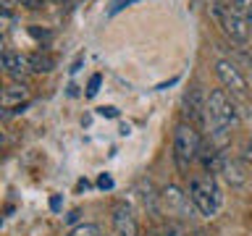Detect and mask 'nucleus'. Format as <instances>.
<instances>
[{
	"label": "nucleus",
	"instance_id": "obj_28",
	"mask_svg": "<svg viewBox=\"0 0 252 236\" xmlns=\"http://www.w3.org/2000/svg\"><path fill=\"white\" fill-rule=\"evenodd\" d=\"M145 236H163V234H160V228H150Z\"/></svg>",
	"mask_w": 252,
	"mask_h": 236
},
{
	"label": "nucleus",
	"instance_id": "obj_18",
	"mask_svg": "<svg viewBox=\"0 0 252 236\" xmlns=\"http://www.w3.org/2000/svg\"><path fill=\"white\" fill-rule=\"evenodd\" d=\"M100 84H102V76L100 74H92L90 82H87V97H94L100 92Z\"/></svg>",
	"mask_w": 252,
	"mask_h": 236
},
{
	"label": "nucleus",
	"instance_id": "obj_1",
	"mask_svg": "<svg viewBox=\"0 0 252 236\" xmlns=\"http://www.w3.org/2000/svg\"><path fill=\"white\" fill-rule=\"evenodd\" d=\"M200 145H202L200 129H197L194 123H189V121L176 123V129H173V160H176V168L184 173V176H187L192 160H197Z\"/></svg>",
	"mask_w": 252,
	"mask_h": 236
},
{
	"label": "nucleus",
	"instance_id": "obj_10",
	"mask_svg": "<svg viewBox=\"0 0 252 236\" xmlns=\"http://www.w3.org/2000/svg\"><path fill=\"white\" fill-rule=\"evenodd\" d=\"M29 102V87L21 82H13L3 89V110H24Z\"/></svg>",
	"mask_w": 252,
	"mask_h": 236
},
{
	"label": "nucleus",
	"instance_id": "obj_26",
	"mask_svg": "<svg viewBox=\"0 0 252 236\" xmlns=\"http://www.w3.org/2000/svg\"><path fill=\"white\" fill-rule=\"evenodd\" d=\"M87 189H90V181H87V178H82V181L76 184V192H87Z\"/></svg>",
	"mask_w": 252,
	"mask_h": 236
},
{
	"label": "nucleus",
	"instance_id": "obj_20",
	"mask_svg": "<svg viewBox=\"0 0 252 236\" xmlns=\"http://www.w3.org/2000/svg\"><path fill=\"white\" fill-rule=\"evenodd\" d=\"M97 116H102V118H118V108L102 105V108H97Z\"/></svg>",
	"mask_w": 252,
	"mask_h": 236
},
{
	"label": "nucleus",
	"instance_id": "obj_21",
	"mask_svg": "<svg viewBox=\"0 0 252 236\" xmlns=\"http://www.w3.org/2000/svg\"><path fill=\"white\" fill-rule=\"evenodd\" d=\"M19 5L29 8V11H39V8L45 5V0H19Z\"/></svg>",
	"mask_w": 252,
	"mask_h": 236
},
{
	"label": "nucleus",
	"instance_id": "obj_31",
	"mask_svg": "<svg viewBox=\"0 0 252 236\" xmlns=\"http://www.w3.org/2000/svg\"><path fill=\"white\" fill-rule=\"evenodd\" d=\"M250 218H252V212H250Z\"/></svg>",
	"mask_w": 252,
	"mask_h": 236
},
{
	"label": "nucleus",
	"instance_id": "obj_22",
	"mask_svg": "<svg viewBox=\"0 0 252 236\" xmlns=\"http://www.w3.org/2000/svg\"><path fill=\"white\" fill-rule=\"evenodd\" d=\"M29 34L37 37V39H50V31H47V29H39V27H29Z\"/></svg>",
	"mask_w": 252,
	"mask_h": 236
},
{
	"label": "nucleus",
	"instance_id": "obj_9",
	"mask_svg": "<svg viewBox=\"0 0 252 236\" xmlns=\"http://www.w3.org/2000/svg\"><path fill=\"white\" fill-rule=\"evenodd\" d=\"M3 68H5V74H8V76L16 79V82H21V84H24V79L32 74V71H29L27 55L13 53V50H3Z\"/></svg>",
	"mask_w": 252,
	"mask_h": 236
},
{
	"label": "nucleus",
	"instance_id": "obj_17",
	"mask_svg": "<svg viewBox=\"0 0 252 236\" xmlns=\"http://www.w3.org/2000/svg\"><path fill=\"white\" fill-rule=\"evenodd\" d=\"M239 160L244 163V168H247V173L252 176V142H247V145L242 147V152H239Z\"/></svg>",
	"mask_w": 252,
	"mask_h": 236
},
{
	"label": "nucleus",
	"instance_id": "obj_6",
	"mask_svg": "<svg viewBox=\"0 0 252 236\" xmlns=\"http://www.w3.org/2000/svg\"><path fill=\"white\" fill-rule=\"evenodd\" d=\"M184 116L189 123H194L197 129H205L208 126V97L202 94L200 87H189V92L184 94Z\"/></svg>",
	"mask_w": 252,
	"mask_h": 236
},
{
	"label": "nucleus",
	"instance_id": "obj_23",
	"mask_svg": "<svg viewBox=\"0 0 252 236\" xmlns=\"http://www.w3.org/2000/svg\"><path fill=\"white\" fill-rule=\"evenodd\" d=\"M97 186L100 189H113V178H110L108 173H102V176L97 178Z\"/></svg>",
	"mask_w": 252,
	"mask_h": 236
},
{
	"label": "nucleus",
	"instance_id": "obj_4",
	"mask_svg": "<svg viewBox=\"0 0 252 236\" xmlns=\"http://www.w3.org/2000/svg\"><path fill=\"white\" fill-rule=\"evenodd\" d=\"M216 76L220 79L223 89H228L231 94H239V97H247L250 84H247V79H244V74L239 71V66H236L234 60H228V58L216 60Z\"/></svg>",
	"mask_w": 252,
	"mask_h": 236
},
{
	"label": "nucleus",
	"instance_id": "obj_19",
	"mask_svg": "<svg viewBox=\"0 0 252 236\" xmlns=\"http://www.w3.org/2000/svg\"><path fill=\"white\" fill-rule=\"evenodd\" d=\"M129 3H137V0H113V3H110V8H108V16H116L118 11H124Z\"/></svg>",
	"mask_w": 252,
	"mask_h": 236
},
{
	"label": "nucleus",
	"instance_id": "obj_27",
	"mask_svg": "<svg viewBox=\"0 0 252 236\" xmlns=\"http://www.w3.org/2000/svg\"><path fill=\"white\" fill-rule=\"evenodd\" d=\"M82 60H84V55H79V58L74 60V66H71V74H76V71H79V66H82Z\"/></svg>",
	"mask_w": 252,
	"mask_h": 236
},
{
	"label": "nucleus",
	"instance_id": "obj_11",
	"mask_svg": "<svg viewBox=\"0 0 252 236\" xmlns=\"http://www.w3.org/2000/svg\"><path fill=\"white\" fill-rule=\"evenodd\" d=\"M137 197H139L142 207H145L150 215H160V194L155 192V186L150 178H142L137 184Z\"/></svg>",
	"mask_w": 252,
	"mask_h": 236
},
{
	"label": "nucleus",
	"instance_id": "obj_15",
	"mask_svg": "<svg viewBox=\"0 0 252 236\" xmlns=\"http://www.w3.org/2000/svg\"><path fill=\"white\" fill-rule=\"evenodd\" d=\"M71 236H100V226L94 223H82L71 228Z\"/></svg>",
	"mask_w": 252,
	"mask_h": 236
},
{
	"label": "nucleus",
	"instance_id": "obj_25",
	"mask_svg": "<svg viewBox=\"0 0 252 236\" xmlns=\"http://www.w3.org/2000/svg\"><path fill=\"white\" fill-rule=\"evenodd\" d=\"M50 210H55V212L61 210V197H58V194H55L53 200H50Z\"/></svg>",
	"mask_w": 252,
	"mask_h": 236
},
{
	"label": "nucleus",
	"instance_id": "obj_7",
	"mask_svg": "<svg viewBox=\"0 0 252 236\" xmlns=\"http://www.w3.org/2000/svg\"><path fill=\"white\" fill-rule=\"evenodd\" d=\"M113 236H139L137 218L131 215V207L126 202H113Z\"/></svg>",
	"mask_w": 252,
	"mask_h": 236
},
{
	"label": "nucleus",
	"instance_id": "obj_8",
	"mask_svg": "<svg viewBox=\"0 0 252 236\" xmlns=\"http://www.w3.org/2000/svg\"><path fill=\"white\" fill-rule=\"evenodd\" d=\"M220 27H223V31L228 34V39L236 45H244L250 39V21L242 19L239 13H234L231 8L223 13V21H220Z\"/></svg>",
	"mask_w": 252,
	"mask_h": 236
},
{
	"label": "nucleus",
	"instance_id": "obj_13",
	"mask_svg": "<svg viewBox=\"0 0 252 236\" xmlns=\"http://www.w3.org/2000/svg\"><path fill=\"white\" fill-rule=\"evenodd\" d=\"M27 60H29V71H32V74H50V71L55 68V58L47 50L29 53Z\"/></svg>",
	"mask_w": 252,
	"mask_h": 236
},
{
	"label": "nucleus",
	"instance_id": "obj_3",
	"mask_svg": "<svg viewBox=\"0 0 252 236\" xmlns=\"http://www.w3.org/2000/svg\"><path fill=\"white\" fill-rule=\"evenodd\" d=\"M192 200L181 192V189L176 186V184H168L160 192V212L163 215H168V220H184V218H189L192 215Z\"/></svg>",
	"mask_w": 252,
	"mask_h": 236
},
{
	"label": "nucleus",
	"instance_id": "obj_29",
	"mask_svg": "<svg viewBox=\"0 0 252 236\" xmlns=\"http://www.w3.org/2000/svg\"><path fill=\"white\" fill-rule=\"evenodd\" d=\"M192 236H208V234H205V231H194Z\"/></svg>",
	"mask_w": 252,
	"mask_h": 236
},
{
	"label": "nucleus",
	"instance_id": "obj_16",
	"mask_svg": "<svg viewBox=\"0 0 252 236\" xmlns=\"http://www.w3.org/2000/svg\"><path fill=\"white\" fill-rule=\"evenodd\" d=\"M160 234H163V236H189V234L184 231V228H181V226L176 223V220H168V223H165V226L160 228Z\"/></svg>",
	"mask_w": 252,
	"mask_h": 236
},
{
	"label": "nucleus",
	"instance_id": "obj_12",
	"mask_svg": "<svg viewBox=\"0 0 252 236\" xmlns=\"http://www.w3.org/2000/svg\"><path fill=\"white\" fill-rule=\"evenodd\" d=\"M223 178L228 181L231 186H244L247 184V168H244L242 160H234V157H226L223 155Z\"/></svg>",
	"mask_w": 252,
	"mask_h": 236
},
{
	"label": "nucleus",
	"instance_id": "obj_24",
	"mask_svg": "<svg viewBox=\"0 0 252 236\" xmlns=\"http://www.w3.org/2000/svg\"><path fill=\"white\" fill-rule=\"evenodd\" d=\"M79 218H82V210H71L68 215H66V223H76Z\"/></svg>",
	"mask_w": 252,
	"mask_h": 236
},
{
	"label": "nucleus",
	"instance_id": "obj_2",
	"mask_svg": "<svg viewBox=\"0 0 252 236\" xmlns=\"http://www.w3.org/2000/svg\"><path fill=\"white\" fill-rule=\"evenodd\" d=\"M189 200L194 202V207L200 210V215L213 218L220 207V189L216 184L213 173H202L189 181Z\"/></svg>",
	"mask_w": 252,
	"mask_h": 236
},
{
	"label": "nucleus",
	"instance_id": "obj_5",
	"mask_svg": "<svg viewBox=\"0 0 252 236\" xmlns=\"http://www.w3.org/2000/svg\"><path fill=\"white\" fill-rule=\"evenodd\" d=\"M208 116L213 123H220V126H231L236 123V108L234 102L228 100L226 89H213L208 94Z\"/></svg>",
	"mask_w": 252,
	"mask_h": 236
},
{
	"label": "nucleus",
	"instance_id": "obj_14",
	"mask_svg": "<svg viewBox=\"0 0 252 236\" xmlns=\"http://www.w3.org/2000/svg\"><path fill=\"white\" fill-rule=\"evenodd\" d=\"M228 8L234 13H239L242 19L252 21V0H228Z\"/></svg>",
	"mask_w": 252,
	"mask_h": 236
},
{
	"label": "nucleus",
	"instance_id": "obj_30",
	"mask_svg": "<svg viewBox=\"0 0 252 236\" xmlns=\"http://www.w3.org/2000/svg\"><path fill=\"white\" fill-rule=\"evenodd\" d=\"M53 3H63V0H53Z\"/></svg>",
	"mask_w": 252,
	"mask_h": 236
}]
</instances>
